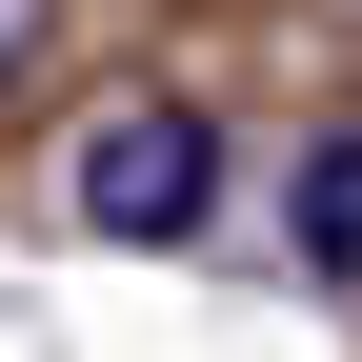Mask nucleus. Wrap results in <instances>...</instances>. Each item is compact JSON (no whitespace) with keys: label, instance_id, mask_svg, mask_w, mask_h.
<instances>
[{"label":"nucleus","instance_id":"1","mask_svg":"<svg viewBox=\"0 0 362 362\" xmlns=\"http://www.w3.org/2000/svg\"><path fill=\"white\" fill-rule=\"evenodd\" d=\"M61 202H81V242H121V262L202 242V202H221V121H202V101H121V121H81Z\"/></svg>","mask_w":362,"mask_h":362},{"label":"nucleus","instance_id":"2","mask_svg":"<svg viewBox=\"0 0 362 362\" xmlns=\"http://www.w3.org/2000/svg\"><path fill=\"white\" fill-rule=\"evenodd\" d=\"M282 242L322 262V282H362V121H322V141H302V181H282Z\"/></svg>","mask_w":362,"mask_h":362},{"label":"nucleus","instance_id":"3","mask_svg":"<svg viewBox=\"0 0 362 362\" xmlns=\"http://www.w3.org/2000/svg\"><path fill=\"white\" fill-rule=\"evenodd\" d=\"M40 40H61V0H0V101L40 81Z\"/></svg>","mask_w":362,"mask_h":362}]
</instances>
